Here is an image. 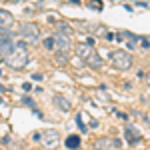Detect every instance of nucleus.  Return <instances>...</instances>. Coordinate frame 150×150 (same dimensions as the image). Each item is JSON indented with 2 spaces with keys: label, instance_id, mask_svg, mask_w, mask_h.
<instances>
[{
  "label": "nucleus",
  "instance_id": "nucleus-1",
  "mask_svg": "<svg viewBox=\"0 0 150 150\" xmlns=\"http://www.w3.org/2000/svg\"><path fill=\"white\" fill-rule=\"evenodd\" d=\"M6 62H8V66H10V68H16V70L24 68V66L28 64L26 44H24V42H16V48H14V52H12V54L6 56Z\"/></svg>",
  "mask_w": 150,
  "mask_h": 150
},
{
  "label": "nucleus",
  "instance_id": "nucleus-2",
  "mask_svg": "<svg viewBox=\"0 0 150 150\" xmlns=\"http://www.w3.org/2000/svg\"><path fill=\"white\" fill-rule=\"evenodd\" d=\"M16 48V42H14V32L10 28H2L0 26V56H8L14 52Z\"/></svg>",
  "mask_w": 150,
  "mask_h": 150
},
{
  "label": "nucleus",
  "instance_id": "nucleus-3",
  "mask_svg": "<svg viewBox=\"0 0 150 150\" xmlns=\"http://www.w3.org/2000/svg\"><path fill=\"white\" fill-rule=\"evenodd\" d=\"M110 62L116 70H128L132 66V56L126 50H112L110 52Z\"/></svg>",
  "mask_w": 150,
  "mask_h": 150
},
{
  "label": "nucleus",
  "instance_id": "nucleus-4",
  "mask_svg": "<svg viewBox=\"0 0 150 150\" xmlns=\"http://www.w3.org/2000/svg\"><path fill=\"white\" fill-rule=\"evenodd\" d=\"M18 34L22 36L26 42H36L40 38V28L34 22H22L18 26Z\"/></svg>",
  "mask_w": 150,
  "mask_h": 150
},
{
  "label": "nucleus",
  "instance_id": "nucleus-5",
  "mask_svg": "<svg viewBox=\"0 0 150 150\" xmlns=\"http://www.w3.org/2000/svg\"><path fill=\"white\" fill-rule=\"evenodd\" d=\"M58 140H60V134H58V130H54V128H50V130H44V132H42V142L46 144L48 148L58 146Z\"/></svg>",
  "mask_w": 150,
  "mask_h": 150
},
{
  "label": "nucleus",
  "instance_id": "nucleus-6",
  "mask_svg": "<svg viewBox=\"0 0 150 150\" xmlns=\"http://www.w3.org/2000/svg\"><path fill=\"white\" fill-rule=\"evenodd\" d=\"M52 102H54V106H56L60 112H70V102H68V98H64L62 94H54Z\"/></svg>",
  "mask_w": 150,
  "mask_h": 150
},
{
  "label": "nucleus",
  "instance_id": "nucleus-7",
  "mask_svg": "<svg viewBox=\"0 0 150 150\" xmlns=\"http://www.w3.org/2000/svg\"><path fill=\"white\" fill-rule=\"evenodd\" d=\"M124 136H126V140L130 142V144H136V142L140 140V132L132 126V124H128L126 130H124Z\"/></svg>",
  "mask_w": 150,
  "mask_h": 150
},
{
  "label": "nucleus",
  "instance_id": "nucleus-8",
  "mask_svg": "<svg viewBox=\"0 0 150 150\" xmlns=\"http://www.w3.org/2000/svg\"><path fill=\"white\" fill-rule=\"evenodd\" d=\"M76 54H78L82 60H88L94 52H92V46H90V44H78V46H76Z\"/></svg>",
  "mask_w": 150,
  "mask_h": 150
},
{
  "label": "nucleus",
  "instance_id": "nucleus-9",
  "mask_svg": "<svg viewBox=\"0 0 150 150\" xmlns=\"http://www.w3.org/2000/svg\"><path fill=\"white\" fill-rule=\"evenodd\" d=\"M54 42H56V44L62 48V50H68V48H70V38H68V34L58 32V34L54 36Z\"/></svg>",
  "mask_w": 150,
  "mask_h": 150
},
{
  "label": "nucleus",
  "instance_id": "nucleus-10",
  "mask_svg": "<svg viewBox=\"0 0 150 150\" xmlns=\"http://www.w3.org/2000/svg\"><path fill=\"white\" fill-rule=\"evenodd\" d=\"M12 22H14L12 14L8 10H2V8H0V26H2V28H8Z\"/></svg>",
  "mask_w": 150,
  "mask_h": 150
},
{
  "label": "nucleus",
  "instance_id": "nucleus-11",
  "mask_svg": "<svg viewBox=\"0 0 150 150\" xmlns=\"http://www.w3.org/2000/svg\"><path fill=\"white\" fill-rule=\"evenodd\" d=\"M64 144H66V148H70V150H78V148H80V136L70 134L68 138L64 140Z\"/></svg>",
  "mask_w": 150,
  "mask_h": 150
},
{
  "label": "nucleus",
  "instance_id": "nucleus-12",
  "mask_svg": "<svg viewBox=\"0 0 150 150\" xmlns=\"http://www.w3.org/2000/svg\"><path fill=\"white\" fill-rule=\"evenodd\" d=\"M94 150H112V140L110 138H98L94 142Z\"/></svg>",
  "mask_w": 150,
  "mask_h": 150
},
{
  "label": "nucleus",
  "instance_id": "nucleus-13",
  "mask_svg": "<svg viewBox=\"0 0 150 150\" xmlns=\"http://www.w3.org/2000/svg\"><path fill=\"white\" fill-rule=\"evenodd\" d=\"M88 64H90L92 68H100V66H102L104 62H102V58L98 56V54H92V56L88 58Z\"/></svg>",
  "mask_w": 150,
  "mask_h": 150
},
{
  "label": "nucleus",
  "instance_id": "nucleus-14",
  "mask_svg": "<svg viewBox=\"0 0 150 150\" xmlns=\"http://www.w3.org/2000/svg\"><path fill=\"white\" fill-rule=\"evenodd\" d=\"M54 46H56L54 36H48V38H44V48H46V50H54Z\"/></svg>",
  "mask_w": 150,
  "mask_h": 150
},
{
  "label": "nucleus",
  "instance_id": "nucleus-15",
  "mask_svg": "<svg viewBox=\"0 0 150 150\" xmlns=\"http://www.w3.org/2000/svg\"><path fill=\"white\" fill-rule=\"evenodd\" d=\"M56 62L58 64H66V62H68V54H66V52H64V54L60 52V54L56 56Z\"/></svg>",
  "mask_w": 150,
  "mask_h": 150
},
{
  "label": "nucleus",
  "instance_id": "nucleus-16",
  "mask_svg": "<svg viewBox=\"0 0 150 150\" xmlns=\"http://www.w3.org/2000/svg\"><path fill=\"white\" fill-rule=\"evenodd\" d=\"M58 32H66V34H70V26L68 24H58Z\"/></svg>",
  "mask_w": 150,
  "mask_h": 150
},
{
  "label": "nucleus",
  "instance_id": "nucleus-17",
  "mask_svg": "<svg viewBox=\"0 0 150 150\" xmlns=\"http://www.w3.org/2000/svg\"><path fill=\"white\" fill-rule=\"evenodd\" d=\"M22 102L26 104V106H30V108H34V100H32V98H28V96H24Z\"/></svg>",
  "mask_w": 150,
  "mask_h": 150
},
{
  "label": "nucleus",
  "instance_id": "nucleus-18",
  "mask_svg": "<svg viewBox=\"0 0 150 150\" xmlns=\"http://www.w3.org/2000/svg\"><path fill=\"white\" fill-rule=\"evenodd\" d=\"M138 40H140V44H142L144 48H148V46H150V40H148V38H138Z\"/></svg>",
  "mask_w": 150,
  "mask_h": 150
},
{
  "label": "nucleus",
  "instance_id": "nucleus-19",
  "mask_svg": "<svg viewBox=\"0 0 150 150\" xmlns=\"http://www.w3.org/2000/svg\"><path fill=\"white\" fill-rule=\"evenodd\" d=\"M32 138H34V142H40V138H42V132H34V134H32Z\"/></svg>",
  "mask_w": 150,
  "mask_h": 150
},
{
  "label": "nucleus",
  "instance_id": "nucleus-20",
  "mask_svg": "<svg viewBox=\"0 0 150 150\" xmlns=\"http://www.w3.org/2000/svg\"><path fill=\"white\" fill-rule=\"evenodd\" d=\"M144 82H146V84L150 86V74H146V76H144Z\"/></svg>",
  "mask_w": 150,
  "mask_h": 150
},
{
  "label": "nucleus",
  "instance_id": "nucleus-21",
  "mask_svg": "<svg viewBox=\"0 0 150 150\" xmlns=\"http://www.w3.org/2000/svg\"><path fill=\"white\" fill-rule=\"evenodd\" d=\"M0 104H2V98H0Z\"/></svg>",
  "mask_w": 150,
  "mask_h": 150
},
{
  "label": "nucleus",
  "instance_id": "nucleus-22",
  "mask_svg": "<svg viewBox=\"0 0 150 150\" xmlns=\"http://www.w3.org/2000/svg\"><path fill=\"white\" fill-rule=\"evenodd\" d=\"M112 2H114V0H112Z\"/></svg>",
  "mask_w": 150,
  "mask_h": 150
}]
</instances>
